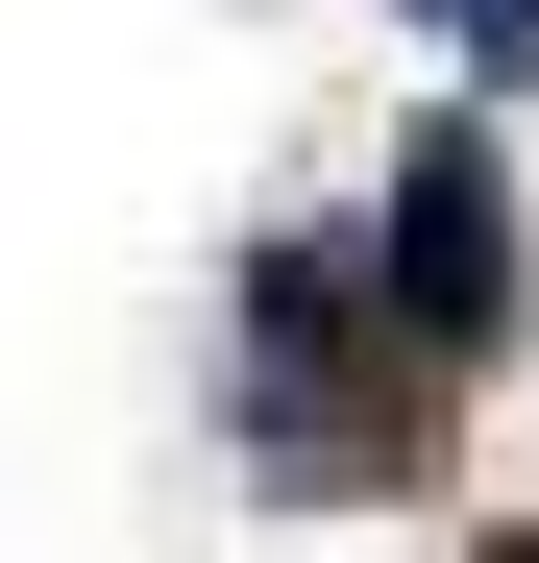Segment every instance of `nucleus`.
<instances>
[{
  "instance_id": "obj_4",
  "label": "nucleus",
  "mask_w": 539,
  "mask_h": 563,
  "mask_svg": "<svg viewBox=\"0 0 539 563\" xmlns=\"http://www.w3.org/2000/svg\"><path fill=\"white\" fill-rule=\"evenodd\" d=\"M466 563H539V515H515V539H466Z\"/></svg>"
},
{
  "instance_id": "obj_3",
  "label": "nucleus",
  "mask_w": 539,
  "mask_h": 563,
  "mask_svg": "<svg viewBox=\"0 0 539 563\" xmlns=\"http://www.w3.org/2000/svg\"><path fill=\"white\" fill-rule=\"evenodd\" d=\"M466 49H491V74H539V0H491V25H466Z\"/></svg>"
},
{
  "instance_id": "obj_1",
  "label": "nucleus",
  "mask_w": 539,
  "mask_h": 563,
  "mask_svg": "<svg viewBox=\"0 0 539 563\" xmlns=\"http://www.w3.org/2000/svg\"><path fill=\"white\" fill-rule=\"evenodd\" d=\"M221 367H245V465L295 515H369V490H441V367L417 319H393V269L369 245H319V221H270L245 269H221Z\"/></svg>"
},
{
  "instance_id": "obj_2",
  "label": "nucleus",
  "mask_w": 539,
  "mask_h": 563,
  "mask_svg": "<svg viewBox=\"0 0 539 563\" xmlns=\"http://www.w3.org/2000/svg\"><path fill=\"white\" fill-rule=\"evenodd\" d=\"M369 269H393V319H417L441 367H515V319H539V245H515V172H491V123H466V99H417L393 197H369Z\"/></svg>"
}]
</instances>
